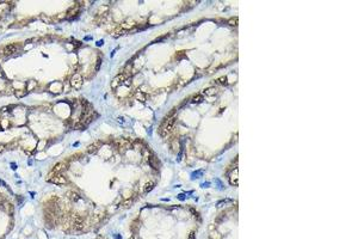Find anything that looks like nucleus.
Wrapping results in <instances>:
<instances>
[{
	"instance_id": "1",
	"label": "nucleus",
	"mask_w": 358,
	"mask_h": 239,
	"mask_svg": "<svg viewBox=\"0 0 358 239\" xmlns=\"http://www.w3.org/2000/svg\"><path fill=\"white\" fill-rule=\"evenodd\" d=\"M176 110L171 111V113L166 116V118L164 120V122L161 123V129H160V133H161V136H167L173 129L174 127V118H176Z\"/></svg>"
},
{
	"instance_id": "2",
	"label": "nucleus",
	"mask_w": 358,
	"mask_h": 239,
	"mask_svg": "<svg viewBox=\"0 0 358 239\" xmlns=\"http://www.w3.org/2000/svg\"><path fill=\"white\" fill-rule=\"evenodd\" d=\"M18 50H19V44H17V43H12V44H7L6 47H4V50H3V53H4L5 56H11V55L16 54Z\"/></svg>"
},
{
	"instance_id": "3",
	"label": "nucleus",
	"mask_w": 358,
	"mask_h": 239,
	"mask_svg": "<svg viewBox=\"0 0 358 239\" xmlns=\"http://www.w3.org/2000/svg\"><path fill=\"white\" fill-rule=\"evenodd\" d=\"M83 83H84V80H83V77L80 74H74L70 78V85L73 86L74 89H80L83 86Z\"/></svg>"
},
{
	"instance_id": "4",
	"label": "nucleus",
	"mask_w": 358,
	"mask_h": 239,
	"mask_svg": "<svg viewBox=\"0 0 358 239\" xmlns=\"http://www.w3.org/2000/svg\"><path fill=\"white\" fill-rule=\"evenodd\" d=\"M49 182H50V183H55V184L62 185V184H66V183H67V179H66V177H63L61 173H58V174H55L54 177H51V178L49 179Z\"/></svg>"
},
{
	"instance_id": "5",
	"label": "nucleus",
	"mask_w": 358,
	"mask_h": 239,
	"mask_svg": "<svg viewBox=\"0 0 358 239\" xmlns=\"http://www.w3.org/2000/svg\"><path fill=\"white\" fill-rule=\"evenodd\" d=\"M229 183L232 185H238L239 184V173H238V169H235L233 171L229 172Z\"/></svg>"
},
{
	"instance_id": "6",
	"label": "nucleus",
	"mask_w": 358,
	"mask_h": 239,
	"mask_svg": "<svg viewBox=\"0 0 358 239\" xmlns=\"http://www.w3.org/2000/svg\"><path fill=\"white\" fill-rule=\"evenodd\" d=\"M68 162H61V163H58L56 165L54 166V169H53V172L54 173H60L61 171H63V170H67L68 169Z\"/></svg>"
},
{
	"instance_id": "7",
	"label": "nucleus",
	"mask_w": 358,
	"mask_h": 239,
	"mask_svg": "<svg viewBox=\"0 0 358 239\" xmlns=\"http://www.w3.org/2000/svg\"><path fill=\"white\" fill-rule=\"evenodd\" d=\"M154 187H155V182H147L142 190H143V193H149Z\"/></svg>"
},
{
	"instance_id": "8",
	"label": "nucleus",
	"mask_w": 358,
	"mask_h": 239,
	"mask_svg": "<svg viewBox=\"0 0 358 239\" xmlns=\"http://www.w3.org/2000/svg\"><path fill=\"white\" fill-rule=\"evenodd\" d=\"M135 98H136L137 100H140V102H145V100L147 99L146 93H143V92H141V91H137V92H136V94H135Z\"/></svg>"
},
{
	"instance_id": "9",
	"label": "nucleus",
	"mask_w": 358,
	"mask_h": 239,
	"mask_svg": "<svg viewBox=\"0 0 358 239\" xmlns=\"http://www.w3.org/2000/svg\"><path fill=\"white\" fill-rule=\"evenodd\" d=\"M203 100V96L202 94H195L192 98H191V103L194 104H197V103H201Z\"/></svg>"
},
{
	"instance_id": "10",
	"label": "nucleus",
	"mask_w": 358,
	"mask_h": 239,
	"mask_svg": "<svg viewBox=\"0 0 358 239\" xmlns=\"http://www.w3.org/2000/svg\"><path fill=\"white\" fill-rule=\"evenodd\" d=\"M69 197H70V201H73V202H78L79 200H80V195L76 194L75 191H72V193H69Z\"/></svg>"
},
{
	"instance_id": "11",
	"label": "nucleus",
	"mask_w": 358,
	"mask_h": 239,
	"mask_svg": "<svg viewBox=\"0 0 358 239\" xmlns=\"http://www.w3.org/2000/svg\"><path fill=\"white\" fill-rule=\"evenodd\" d=\"M216 92H217V89H216V87H209V89H205V90H204V93L208 94V96H212V94H215Z\"/></svg>"
},
{
	"instance_id": "12",
	"label": "nucleus",
	"mask_w": 358,
	"mask_h": 239,
	"mask_svg": "<svg viewBox=\"0 0 358 239\" xmlns=\"http://www.w3.org/2000/svg\"><path fill=\"white\" fill-rule=\"evenodd\" d=\"M238 18L236 17H233V18H230L227 23H228V25H230V26H236L238 25Z\"/></svg>"
},
{
	"instance_id": "13",
	"label": "nucleus",
	"mask_w": 358,
	"mask_h": 239,
	"mask_svg": "<svg viewBox=\"0 0 358 239\" xmlns=\"http://www.w3.org/2000/svg\"><path fill=\"white\" fill-rule=\"evenodd\" d=\"M216 83L220 84V85H226L227 83V77H220L216 79Z\"/></svg>"
},
{
	"instance_id": "14",
	"label": "nucleus",
	"mask_w": 358,
	"mask_h": 239,
	"mask_svg": "<svg viewBox=\"0 0 358 239\" xmlns=\"http://www.w3.org/2000/svg\"><path fill=\"white\" fill-rule=\"evenodd\" d=\"M98 147H99V145H95V143H94V145H92V146H90L89 148H87V151H89L90 153H95V152H97V149H98Z\"/></svg>"
},
{
	"instance_id": "15",
	"label": "nucleus",
	"mask_w": 358,
	"mask_h": 239,
	"mask_svg": "<svg viewBox=\"0 0 358 239\" xmlns=\"http://www.w3.org/2000/svg\"><path fill=\"white\" fill-rule=\"evenodd\" d=\"M210 237H211L212 239H220V238H221V236H220V233H217V232H216V231H214V229H212V232L210 233Z\"/></svg>"
},
{
	"instance_id": "16",
	"label": "nucleus",
	"mask_w": 358,
	"mask_h": 239,
	"mask_svg": "<svg viewBox=\"0 0 358 239\" xmlns=\"http://www.w3.org/2000/svg\"><path fill=\"white\" fill-rule=\"evenodd\" d=\"M25 94H26L25 91H16V96H17V97H24Z\"/></svg>"
},
{
	"instance_id": "17",
	"label": "nucleus",
	"mask_w": 358,
	"mask_h": 239,
	"mask_svg": "<svg viewBox=\"0 0 358 239\" xmlns=\"http://www.w3.org/2000/svg\"><path fill=\"white\" fill-rule=\"evenodd\" d=\"M5 148H6L5 143H0V153H3L4 151H5Z\"/></svg>"
},
{
	"instance_id": "18",
	"label": "nucleus",
	"mask_w": 358,
	"mask_h": 239,
	"mask_svg": "<svg viewBox=\"0 0 358 239\" xmlns=\"http://www.w3.org/2000/svg\"><path fill=\"white\" fill-rule=\"evenodd\" d=\"M130 204H131V198H130V200H127V202H125V203H123V206H124V207H129Z\"/></svg>"
},
{
	"instance_id": "19",
	"label": "nucleus",
	"mask_w": 358,
	"mask_h": 239,
	"mask_svg": "<svg viewBox=\"0 0 358 239\" xmlns=\"http://www.w3.org/2000/svg\"><path fill=\"white\" fill-rule=\"evenodd\" d=\"M0 184H1L3 187H5L6 189H9V187H7V184H6V183H5V182H4L3 179H0Z\"/></svg>"
},
{
	"instance_id": "20",
	"label": "nucleus",
	"mask_w": 358,
	"mask_h": 239,
	"mask_svg": "<svg viewBox=\"0 0 358 239\" xmlns=\"http://www.w3.org/2000/svg\"><path fill=\"white\" fill-rule=\"evenodd\" d=\"M189 239H195V232H191V233H190Z\"/></svg>"
},
{
	"instance_id": "21",
	"label": "nucleus",
	"mask_w": 358,
	"mask_h": 239,
	"mask_svg": "<svg viewBox=\"0 0 358 239\" xmlns=\"http://www.w3.org/2000/svg\"><path fill=\"white\" fill-rule=\"evenodd\" d=\"M178 198H179V200H184L185 196L184 195H178Z\"/></svg>"
},
{
	"instance_id": "22",
	"label": "nucleus",
	"mask_w": 358,
	"mask_h": 239,
	"mask_svg": "<svg viewBox=\"0 0 358 239\" xmlns=\"http://www.w3.org/2000/svg\"><path fill=\"white\" fill-rule=\"evenodd\" d=\"M85 39H87V41H90V39H92V37H91V36H87V37H85Z\"/></svg>"
},
{
	"instance_id": "23",
	"label": "nucleus",
	"mask_w": 358,
	"mask_h": 239,
	"mask_svg": "<svg viewBox=\"0 0 358 239\" xmlns=\"http://www.w3.org/2000/svg\"><path fill=\"white\" fill-rule=\"evenodd\" d=\"M102 44H103V41H99V42L97 43V45H102Z\"/></svg>"
},
{
	"instance_id": "24",
	"label": "nucleus",
	"mask_w": 358,
	"mask_h": 239,
	"mask_svg": "<svg viewBox=\"0 0 358 239\" xmlns=\"http://www.w3.org/2000/svg\"><path fill=\"white\" fill-rule=\"evenodd\" d=\"M1 202H3V201H1V196H0V203H1Z\"/></svg>"
},
{
	"instance_id": "25",
	"label": "nucleus",
	"mask_w": 358,
	"mask_h": 239,
	"mask_svg": "<svg viewBox=\"0 0 358 239\" xmlns=\"http://www.w3.org/2000/svg\"><path fill=\"white\" fill-rule=\"evenodd\" d=\"M97 239H103V238H102V237H98V238H97Z\"/></svg>"
}]
</instances>
